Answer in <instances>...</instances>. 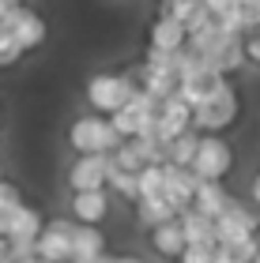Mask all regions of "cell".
I'll list each match as a JSON object with an SVG mask.
<instances>
[{"label":"cell","mask_w":260,"mask_h":263,"mask_svg":"<svg viewBox=\"0 0 260 263\" xmlns=\"http://www.w3.org/2000/svg\"><path fill=\"white\" fill-rule=\"evenodd\" d=\"M4 4H27V0H4Z\"/></svg>","instance_id":"37"},{"label":"cell","mask_w":260,"mask_h":263,"mask_svg":"<svg viewBox=\"0 0 260 263\" xmlns=\"http://www.w3.org/2000/svg\"><path fill=\"white\" fill-rule=\"evenodd\" d=\"M241 45H245V61H249V64H260V34L241 38Z\"/></svg>","instance_id":"28"},{"label":"cell","mask_w":260,"mask_h":263,"mask_svg":"<svg viewBox=\"0 0 260 263\" xmlns=\"http://www.w3.org/2000/svg\"><path fill=\"white\" fill-rule=\"evenodd\" d=\"M147 42L151 49H162V53H174L185 45V27L170 15H155V23L147 27Z\"/></svg>","instance_id":"15"},{"label":"cell","mask_w":260,"mask_h":263,"mask_svg":"<svg viewBox=\"0 0 260 263\" xmlns=\"http://www.w3.org/2000/svg\"><path fill=\"white\" fill-rule=\"evenodd\" d=\"M227 203H230V196H227V188L219 181H196V192H193V203H188V207L207 214V218H215Z\"/></svg>","instance_id":"17"},{"label":"cell","mask_w":260,"mask_h":263,"mask_svg":"<svg viewBox=\"0 0 260 263\" xmlns=\"http://www.w3.org/2000/svg\"><path fill=\"white\" fill-rule=\"evenodd\" d=\"M4 8H8V4H4V0H0V15H4Z\"/></svg>","instance_id":"40"},{"label":"cell","mask_w":260,"mask_h":263,"mask_svg":"<svg viewBox=\"0 0 260 263\" xmlns=\"http://www.w3.org/2000/svg\"><path fill=\"white\" fill-rule=\"evenodd\" d=\"M42 226H45L42 214L34 207H27V203H19L15 211L4 214V237H8V241H34Z\"/></svg>","instance_id":"13"},{"label":"cell","mask_w":260,"mask_h":263,"mask_svg":"<svg viewBox=\"0 0 260 263\" xmlns=\"http://www.w3.org/2000/svg\"><path fill=\"white\" fill-rule=\"evenodd\" d=\"M106 170H110V154H79L68 170V188L72 192L106 188Z\"/></svg>","instance_id":"11"},{"label":"cell","mask_w":260,"mask_h":263,"mask_svg":"<svg viewBox=\"0 0 260 263\" xmlns=\"http://www.w3.org/2000/svg\"><path fill=\"white\" fill-rule=\"evenodd\" d=\"M188 170H193L200 181H222V177L234 170V151H230V143L222 139V136H200Z\"/></svg>","instance_id":"4"},{"label":"cell","mask_w":260,"mask_h":263,"mask_svg":"<svg viewBox=\"0 0 260 263\" xmlns=\"http://www.w3.org/2000/svg\"><path fill=\"white\" fill-rule=\"evenodd\" d=\"M19 57H23V49H19V42L11 38V34H8L4 27H0V68H11V64L19 61Z\"/></svg>","instance_id":"25"},{"label":"cell","mask_w":260,"mask_h":263,"mask_svg":"<svg viewBox=\"0 0 260 263\" xmlns=\"http://www.w3.org/2000/svg\"><path fill=\"white\" fill-rule=\"evenodd\" d=\"M106 252V237L98 226H72V252H68V263H94Z\"/></svg>","instance_id":"12"},{"label":"cell","mask_w":260,"mask_h":263,"mask_svg":"<svg viewBox=\"0 0 260 263\" xmlns=\"http://www.w3.org/2000/svg\"><path fill=\"white\" fill-rule=\"evenodd\" d=\"M0 27L19 42L23 53L38 49V45L45 42V19L38 15V11H30L27 4H8L4 15H0Z\"/></svg>","instance_id":"6"},{"label":"cell","mask_w":260,"mask_h":263,"mask_svg":"<svg viewBox=\"0 0 260 263\" xmlns=\"http://www.w3.org/2000/svg\"><path fill=\"white\" fill-rule=\"evenodd\" d=\"M177 259L181 263H211L215 259V245H185Z\"/></svg>","instance_id":"26"},{"label":"cell","mask_w":260,"mask_h":263,"mask_svg":"<svg viewBox=\"0 0 260 263\" xmlns=\"http://www.w3.org/2000/svg\"><path fill=\"white\" fill-rule=\"evenodd\" d=\"M19 203H23V196H19V188H15V184H8V181H0V214L15 211Z\"/></svg>","instance_id":"27"},{"label":"cell","mask_w":260,"mask_h":263,"mask_svg":"<svg viewBox=\"0 0 260 263\" xmlns=\"http://www.w3.org/2000/svg\"><path fill=\"white\" fill-rule=\"evenodd\" d=\"M136 203H140V222H144L147 230H151V226H159V222H170V218H177V211H174V207H170V203L162 199V196L136 199Z\"/></svg>","instance_id":"22"},{"label":"cell","mask_w":260,"mask_h":263,"mask_svg":"<svg viewBox=\"0 0 260 263\" xmlns=\"http://www.w3.org/2000/svg\"><path fill=\"white\" fill-rule=\"evenodd\" d=\"M151 245H155V252H159V256H166V259H177V256H181V248H185L181 222H177V218H170V222H159V226H151Z\"/></svg>","instance_id":"16"},{"label":"cell","mask_w":260,"mask_h":263,"mask_svg":"<svg viewBox=\"0 0 260 263\" xmlns=\"http://www.w3.org/2000/svg\"><path fill=\"white\" fill-rule=\"evenodd\" d=\"M222 87H227V76H222V71H215V68H196V71H185V76H181V83H177V98L193 109V105L215 98Z\"/></svg>","instance_id":"7"},{"label":"cell","mask_w":260,"mask_h":263,"mask_svg":"<svg viewBox=\"0 0 260 263\" xmlns=\"http://www.w3.org/2000/svg\"><path fill=\"white\" fill-rule=\"evenodd\" d=\"M72 214L83 226H98L110 214V196L106 188H91V192H72Z\"/></svg>","instance_id":"14"},{"label":"cell","mask_w":260,"mask_h":263,"mask_svg":"<svg viewBox=\"0 0 260 263\" xmlns=\"http://www.w3.org/2000/svg\"><path fill=\"white\" fill-rule=\"evenodd\" d=\"M256 226H260V211H256Z\"/></svg>","instance_id":"42"},{"label":"cell","mask_w":260,"mask_h":263,"mask_svg":"<svg viewBox=\"0 0 260 263\" xmlns=\"http://www.w3.org/2000/svg\"><path fill=\"white\" fill-rule=\"evenodd\" d=\"M211 222H215V245H234L241 237L256 233V214H249L238 199H230Z\"/></svg>","instance_id":"8"},{"label":"cell","mask_w":260,"mask_h":263,"mask_svg":"<svg viewBox=\"0 0 260 263\" xmlns=\"http://www.w3.org/2000/svg\"><path fill=\"white\" fill-rule=\"evenodd\" d=\"M117 263H147V259H140V256H121Z\"/></svg>","instance_id":"31"},{"label":"cell","mask_w":260,"mask_h":263,"mask_svg":"<svg viewBox=\"0 0 260 263\" xmlns=\"http://www.w3.org/2000/svg\"><path fill=\"white\" fill-rule=\"evenodd\" d=\"M196 139H200V132H181V136H174L166 143V162L170 165H188L193 162V154H196Z\"/></svg>","instance_id":"21"},{"label":"cell","mask_w":260,"mask_h":263,"mask_svg":"<svg viewBox=\"0 0 260 263\" xmlns=\"http://www.w3.org/2000/svg\"><path fill=\"white\" fill-rule=\"evenodd\" d=\"M196 181H200V177L188 170V165H170V162H162V199H166L177 214L188 211L193 192H196Z\"/></svg>","instance_id":"9"},{"label":"cell","mask_w":260,"mask_h":263,"mask_svg":"<svg viewBox=\"0 0 260 263\" xmlns=\"http://www.w3.org/2000/svg\"><path fill=\"white\" fill-rule=\"evenodd\" d=\"M106 184H113L125 199H136V173L132 170H121V165H110L106 170Z\"/></svg>","instance_id":"24"},{"label":"cell","mask_w":260,"mask_h":263,"mask_svg":"<svg viewBox=\"0 0 260 263\" xmlns=\"http://www.w3.org/2000/svg\"><path fill=\"white\" fill-rule=\"evenodd\" d=\"M0 263H19V259H11V256H4V259H0Z\"/></svg>","instance_id":"35"},{"label":"cell","mask_w":260,"mask_h":263,"mask_svg":"<svg viewBox=\"0 0 260 263\" xmlns=\"http://www.w3.org/2000/svg\"><path fill=\"white\" fill-rule=\"evenodd\" d=\"M200 4L207 8V15H219V11H227V8H234V0H200Z\"/></svg>","instance_id":"29"},{"label":"cell","mask_w":260,"mask_h":263,"mask_svg":"<svg viewBox=\"0 0 260 263\" xmlns=\"http://www.w3.org/2000/svg\"><path fill=\"white\" fill-rule=\"evenodd\" d=\"M238 109H241L238 90L227 83V87H222L215 98L193 105V113H188V128L200 132V136H219L222 128H230L234 121H238Z\"/></svg>","instance_id":"1"},{"label":"cell","mask_w":260,"mask_h":263,"mask_svg":"<svg viewBox=\"0 0 260 263\" xmlns=\"http://www.w3.org/2000/svg\"><path fill=\"white\" fill-rule=\"evenodd\" d=\"M155 113H159V98H151L147 90H132L128 94V102L121 105L117 113H110V124L121 132V139H132L140 132H151L155 124Z\"/></svg>","instance_id":"5"},{"label":"cell","mask_w":260,"mask_h":263,"mask_svg":"<svg viewBox=\"0 0 260 263\" xmlns=\"http://www.w3.org/2000/svg\"><path fill=\"white\" fill-rule=\"evenodd\" d=\"M207 68L222 71V76H234L238 68H245V45H241V38H222L219 49L207 57Z\"/></svg>","instance_id":"19"},{"label":"cell","mask_w":260,"mask_h":263,"mask_svg":"<svg viewBox=\"0 0 260 263\" xmlns=\"http://www.w3.org/2000/svg\"><path fill=\"white\" fill-rule=\"evenodd\" d=\"M23 263H49V259H42V256H30V259H23Z\"/></svg>","instance_id":"34"},{"label":"cell","mask_w":260,"mask_h":263,"mask_svg":"<svg viewBox=\"0 0 260 263\" xmlns=\"http://www.w3.org/2000/svg\"><path fill=\"white\" fill-rule=\"evenodd\" d=\"M177 83H181V71H166V68H144V83H140V90H147L151 98H170L177 94Z\"/></svg>","instance_id":"20"},{"label":"cell","mask_w":260,"mask_h":263,"mask_svg":"<svg viewBox=\"0 0 260 263\" xmlns=\"http://www.w3.org/2000/svg\"><path fill=\"white\" fill-rule=\"evenodd\" d=\"M0 181H4V162H0Z\"/></svg>","instance_id":"39"},{"label":"cell","mask_w":260,"mask_h":263,"mask_svg":"<svg viewBox=\"0 0 260 263\" xmlns=\"http://www.w3.org/2000/svg\"><path fill=\"white\" fill-rule=\"evenodd\" d=\"M132 90H136V83L128 76H121V71H98V76L87 79V102H91V109L102 113V117L117 113L128 102Z\"/></svg>","instance_id":"3"},{"label":"cell","mask_w":260,"mask_h":263,"mask_svg":"<svg viewBox=\"0 0 260 263\" xmlns=\"http://www.w3.org/2000/svg\"><path fill=\"white\" fill-rule=\"evenodd\" d=\"M256 256H260V237H256Z\"/></svg>","instance_id":"41"},{"label":"cell","mask_w":260,"mask_h":263,"mask_svg":"<svg viewBox=\"0 0 260 263\" xmlns=\"http://www.w3.org/2000/svg\"><path fill=\"white\" fill-rule=\"evenodd\" d=\"M162 196V165H140L136 170V199Z\"/></svg>","instance_id":"23"},{"label":"cell","mask_w":260,"mask_h":263,"mask_svg":"<svg viewBox=\"0 0 260 263\" xmlns=\"http://www.w3.org/2000/svg\"><path fill=\"white\" fill-rule=\"evenodd\" d=\"M177 222H181V233H185V245H215V222L207 218V214L200 211H181L177 214Z\"/></svg>","instance_id":"18"},{"label":"cell","mask_w":260,"mask_h":263,"mask_svg":"<svg viewBox=\"0 0 260 263\" xmlns=\"http://www.w3.org/2000/svg\"><path fill=\"white\" fill-rule=\"evenodd\" d=\"M0 124H4V105H0Z\"/></svg>","instance_id":"38"},{"label":"cell","mask_w":260,"mask_h":263,"mask_svg":"<svg viewBox=\"0 0 260 263\" xmlns=\"http://www.w3.org/2000/svg\"><path fill=\"white\" fill-rule=\"evenodd\" d=\"M94 263H117V259H113V256H106V252H102V256H98V259H94Z\"/></svg>","instance_id":"33"},{"label":"cell","mask_w":260,"mask_h":263,"mask_svg":"<svg viewBox=\"0 0 260 263\" xmlns=\"http://www.w3.org/2000/svg\"><path fill=\"white\" fill-rule=\"evenodd\" d=\"M68 143H72V151H79V154H110V151L121 147V132L110 124V117L87 113V117H79V121H72Z\"/></svg>","instance_id":"2"},{"label":"cell","mask_w":260,"mask_h":263,"mask_svg":"<svg viewBox=\"0 0 260 263\" xmlns=\"http://www.w3.org/2000/svg\"><path fill=\"white\" fill-rule=\"evenodd\" d=\"M211 263H234V259H230V256H227V252H222V248L215 245V259H211Z\"/></svg>","instance_id":"30"},{"label":"cell","mask_w":260,"mask_h":263,"mask_svg":"<svg viewBox=\"0 0 260 263\" xmlns=\"http://www.w3.org/2000/svg\"><path fill=\"white\" fill-rule=\"evenodd\" d=\"M0 237H4V214H0Z\"/></svg>","instance_id":"36"},{"label":"cell","mask_w":260,"mask_h":263,"mask_svg":"<svg viewBox=\"0 0 260 263\" xmlns=\"http://www.w3.org/2000/svg\"><path fill=\"white\" fill-rule=\"evenodd\" d=\"M8 256V237H0V259Z\"/></svg>","instance_id":"32"},{"label":"cell","mask_w":260,"mask_h":263,"mask_svg":"<svg viewBox=\"0 0 260 263\" xmlns=\"http://www.w3.org/2000/svg\"><path fill=\"white\" fill-rule=\"evenodd\" d=\"M68 252H72V222L57 218L49 226H42L38 237H34V256L49 263H68Z\"/></svg>","instance_id":"10"}]
</instances>
